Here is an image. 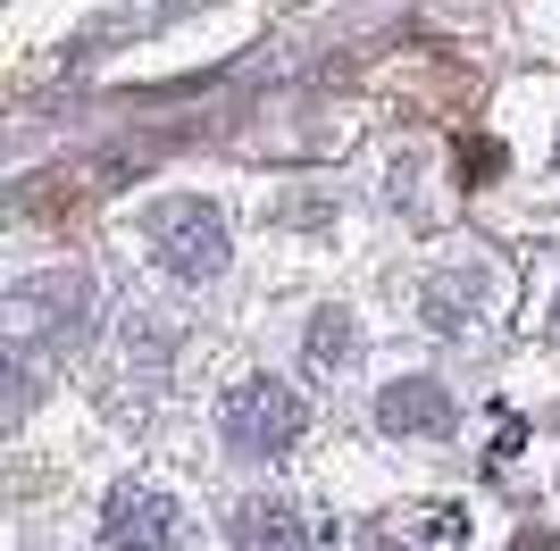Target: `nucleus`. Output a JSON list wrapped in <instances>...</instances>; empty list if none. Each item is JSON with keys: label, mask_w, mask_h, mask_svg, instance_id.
I'll return each mask as SVG.
<instances>
[{"label": "nucleus", "mask_w": 560, "mask_h": 551, "mask_svg": "<svg viewBox=\"0 0 560 551\" xmlns=\"http://www.w3.org/2000/svg\"><path fill=\"white\" fill-rule=\"evenodd\" d=\"M101 309V284L84 268H43L25 276L18 293H9V343L34 351V343H75Z\"/></svg>", "instance_id": "f257e3e1"}, {"label": "nucleus", "mask_w": 560, "mask_h": 551, "mask_svg": "<svg viewBox=\"0 0 560 551\" xmlns=\"http://www.w3.org/2000/svg\"><path fill=\"white\" fill-rule=\"evenodd\" d=\"M218 426H226V443L243 459H277V452H293L302 443V392L284 385V376H243V385L218 401Z\"/></svg>", "instance_id": "f03ea898"}, {"label": "nucleus", "mask_w": 560, "mask_h": 551, "mask_svg": "<svg viewBox=\"0 0 560 551\" xmlns=\"http://www.w3.org/2000/svg\"><path fill=\"white\" fill-rule=\"evenodd\" d=\"M151 251L176 284H210V276H226V218L210 201H160L151 209Z\"/></svg>", "instance_id": "7ed1b4c3"}, {"label": "nucleus", "mask_w": 560, "mask_h": 551, "mask_svg": "<svg viewBox=\"0 0 560 551\" xmlns=\"http://www.w3.org/2000/svg\"><path fill=\"white\" fill-rule=\"evenodd\" d=\"M101 543L109 551H176L185 543V502L160 484H117L101 509Z\"/></svg>", "instance_id": "20e7f679"}, {"label": "nucleus", "mask_w": 560, "mask_h": 551, "mask_svg": "<svg viewBox=\"0 0 560 551\" xmlns=\"http://www.w3.org/2000/svg\"><path fill=\"white\" fill-rule=\"evenodd\" d=\"M486 301H493V276L486 268H444V276H427L419 318L435 326V335H468V326L486 318Z\"/></svg>", "instance_id": "39448f33"}, {"label": "nucleus", "mask_w": 560, "mask_h": 551, "mask_svg": "<svg viewBox=\"0 0 560 551\" xmlns=\"http://www.w3.org/2000/svg\"><path fill=\"white\" fill-rule=\"evenodd\" d=\"M376 426H385V435H444L452 392L435 385V376H394V385L376 392Z\"/></svg>", "instance_id": "423d86ee"}, {"label": "nucleus", "mask_w": 560, "mask_h": 551, "mask_svg": "<svg viewBox=\"0 0 560 551\" xmlns=\"http://www.w3.org/2000/svg\"><path fill=\"white\" fill-rule=\"evenodd\" d=\"M234 551H310L302 509H284V502H243V509H234Z\"/></svg>", "instance_id": "0eeeda50"}, {"label": "nucleus", "mask_w": 560, "mask_h": 551, "mask_svg": "<svg viewBox=\"0 0 560 551\" xmlns=\"http://www.w3.org/2000/svg\"><path fill=\"white\" fill-rule=\"evenodd\" d=\"M351 360H360V326L343 309H318L310 318V367H351Z\"/></svg>", "instance_id": "6e6552de"}, {"label": "nucleus", "mask_w": 560, "mask_h": 551, "mask_svg": "<svg viewBox=\"0 0 560 551\" xmlns=\"http://www.w3.org/2000/svg\"><path fill=\"white\" fill-rule=\"evenodd\" d=\"M502 160H511V151H502V142H493V134L460 142V176H468V184H486V176H502Z\"/></svg>", "instance_id": "1a4fd4ad"}, {"label": "nucleus", "mask_w": 560, "mask_h": 551, "mask_svg": "<svg viewBox=\"0 0 560 551\" xmlns=\"http://www.w3.org/2000/svg\"><path fill=\"white\" fill-rule=\"evenodd\" d=\"M518 551H560V535H518Z\"/></svg>", "instance_id": "9d476101"}]
</instances>
